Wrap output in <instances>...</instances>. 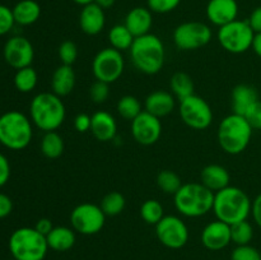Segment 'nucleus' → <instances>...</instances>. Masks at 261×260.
Here are the masks:
<instances>
[{"mask_svg":"<svg viewBox=\"0 0 261 260\" xmlns=\"http://www.w3.org/2000/svg\"><path fill=\"white\" fill-rule=\"evenodd\" d=\"M79 25L81 30L88 36H96L103 31L106 25V14L105 10L96 3L84 5L79 14Z\"/></svg>","mask_w":261,"mask_h":260,"instance_id":"a211bd4d","label":"nucleus"},{"mask_svg":"<svg viewBox=\"0 0 261 260\" xmlns=\"http://www.w3.org/2000/svg\"><path fill=\"white\" fill-rule=\"evenodd\" d=\"M140 217L148 224H157L165 217V209L157 199H148L140 206Z\"/></svg>","mask_w":261,"mask_h":260,"instance_id":"473e14b6","label":"nucleus"},{"mask_svg":"<svg viewBox=\"0 0 261 260\" xmlns=\"http://www.w3.org/2000/svg\"><path fill=\"white\" fill-rule=\"evenodd\" d=\"M89 96L94 103H105L110 97V84L96 81L89 88Z\"/></svg>","mask_w":261,"mask_h":260,"instance_id":"e433bc0d","label":"nucleus"},{"mask_svg":"<svg viewBox=\"0 0 261 260\" xmlns=\"http://www.w3.org/2000/svg\"><path fill=\"white\" fill-rule=\"evenodd\" d=\"M134 38L135 37L125 24H115L109 31V41L111 43V47L116 48L121 53L130 50L133 42H134Z\"/></svg>","mask_w":261,"mask_h":260,"instance_id":"c85d7f7f","label":"nucleus"},{"mask_svg":"<svg viewBox=\"0 0 261 260\" xmlns=\"http://www.w3.org/2000/svg\"><path fill=\"white\" fill-rule=\"evenodd\" d=\"M254 130H261V101L255 102L244 115Z\"/></svg>","mask_w":261,"mask_h":260,"instance_id":"a19ab883","label":"nucleus"},{"mask_svg":"<svg viewBox=\"0 0 261 260\" xmlns=\"http://www.w3.org/2000/svg\"><path fill=\"white\" fill-rule=\"evenodd\" d=\"M116 110L122 119L129 120V121H133L143 111L140 101L132 94L122 96L117 102Z\"/></svg>","mask_w":261,"mask_h":260,"instance_id":"2f4dec72","label":"nucleus"},{"mask_svg":"<svg viewBox=\"0 0 261 260\" xmlns=\"http://www.w3.org/2000/svg\"><path fill=\"white\" fill-rule=\"evenodd\" d=\"M239 15L236 0H209L206 5V18L212 24L222 27L233 22Z\"/></svg>","mask_w":261,"mask_h":260,"instance_id":"f3484780","label":"nucleus"},{"mask_svg":"<svg viewBox=\"0 0 261 260\" xmlns=\"http://www.w3.org/2000/svg\"><path fill=\"white\" fill-rule=\"evenodd\" d=\"M75 71L71 65H64L55 69L51 76V89L59 97H65L73 92L75 87Z\"/></svg>","mask_w":261,"mask_h":260,"instance_id":"5701e85b","label":"nucleus"},{"mask_svg":"<svg viewBox=\"0 0 261 260\" xmlns=\"http://www.w3.org/2000/svg\"><path fill=\"white\" fill-rule=\"evenodd\" d=\"M38 83L37 71L32 66L18 69L14 75V86L22 93H30Z\"/></svg>","mask_w":261,"mask_h":260,"instance_id":"7c9ffc66","label":"nucleus"},{"mask_svg":"<svg viewBox=\"0 0 261 260\" xmlns=\"http://www.w3.org/2000/svg\"><path fill=\"white\" fill-rule=\"evenodd\" d=\"M252 133L254 129L249 124L246 117L244 115L232 112L219 122L217 139L224 152L236 155L249 147Z\"/></svg>","mask_w":261,"mask_h":260,"instance_id":"39448f33","label":"nucleus"},{"mask_svg":"<svg viewBox=\"0 0 261 260\" xmlns=\"http://www.w3.org/2000/svg\"><path fill=\"white\" fill-rule=\"evenodd\" d=\"M92 117L87 114H78L74 119V127L79 133H87L91 130Z\"/></svg>","mask_w":261,"mask_h":260,"instance_id":"79ce46f5","label":"nucleus"},{"mask_svg":"<svg viewBox=\"0 0 261 260\" xmlns=\"http://www.w3.org/2000/svg\"><path fill=\"white\" fill-rule=\"evenodd\" d=\"M125 69V59L121 51L114 47L102 48L96 54L92 61V71L96 81L114 83L122 75Z\"/></svg>","mask_w":261,"mask_h":260,"instance_id":"9d476101","label":"nucleus"},{"mask_svg":"<svg viewBox=\"0 0 261 260\" xmlns=\"http://www.w3.org/2000/svg\"><path fill=\"white\" fill-rule=\"evenodd\" d=\"M176 97L167 91H154L145 98L144 109L157 117H165L175 110Z\"/></svg>","mask_w":261,"mask_h":260,"instance_id":"412c9836","label":"nucleus"},{"mask_svg":"<svg viewBox=\"0 0 261 260\" xmlns=\"http://www.w3.org/2000/svg\"><path fill=\"white\" fill-rule=\"evenodd\" d=\"M40 148L46 158L55 160L63 154L65 144H64L63 137L58 132H47L43 134L42 139H41Z\"/></svg>","mask_w":261,"mask_h":260,"instance_id":"bb28decb","label":"nucleus"},{"mask_svg":"<svg viewBox=\"0 0 261 260\" xmlns=\"http://www.w3.org/2000/svg\"><path fill=\"white\" fill-rule=\"evenodd\" d=\"M201 242L211 251L226 249L232 242L231 226L219 219L209 222L201 231Z\"/></svg>","mask_w":261,"mask_h":260,"instance_id":"dca6fc26","label":"nucleus"},{"mask_svg":"<svg viewBox=\"0 0 261 260\" xmlns=\"http://www.w3.org/2000/svg\"><path fill=\"white\" fill-rule=\"evenodd\" d=\"M30 117L19 111H8L0 116V144L13 150L28 147L33 137Z\"/></svg>","mask_w":261,"mask_h":260,"instance_id":"423d86ee","label":"nucleus"},{"mask_svg":"<svg viewBox=\"0 0 261 260\" xmlns=\"http://www.w3.org/2000/svg\"><path fill=\"white\" fill-rule=\"evenodd\" d=\"M9 251L15 260H43L47 255L46 236L35 227H20L9 237Z\"/></svg>","mask_w":261,"mask_h":260,"instance_id":"0eeeda50","label":"nucleus"},{"mask_svg":"<svg viewBox=\"0 0 261 260\" xmlns=\"http://www.w3.org/2000/svg\"><path fill=\"white\" fill-rule=\"evenodd\" d=\"M155 236L163 246L178 250L189 241V228L177 216H165L155 224Z\"/></svg>","mask_w":261,"mask_h":260,"instance_id":"ddd939ff","label":"nucleus"},{"mask_svg":"<svg viewBox=\"0 0 261 260\" xmlns=\"http://www.w3.org/2000/svg\"><path fill=\"white\" fill-rule=\"evenodd\" d=\"M46 240H47L48 249L58 252L69 251L75 245V231L71 227L66 226L54 227L53 231L46 236Z\"/></svg>","mask_w":261,"mask_h":260,"instance_id":"393cba45","label":"nucleus"},{"mask_svg":"<svg viewBox=\"0 0 261 260\" xmlns=\"http://www.w3.org/2000/svg\"><path fill=\"white\" fill-rule=\"evenodd\" d=\"M251 48L254 50V53L256 54L259 58H261V32L255 33V37H254V41H252Z\"/></svg>","mask_w":261,"mask_h":260,"instance_id":"09e8293b","label":"nucleus"},{"mask_svg":"<svg viewBox=\"0 0 261 260\" xmlns=\"http://www.w3.org/2000/svg\"><path fill=\"white\" fill-rule=\"evenodd\" d=\"M125 205H126L125 196L121 193H119V191H110V193H107L102 198L101 204H99V206L103 211V213L106 214V217L119 216V214L124 212Z\"/></svg>","mask_w":261,"mask_h":260,"instance_id":"c756f323","label":"nucleus"},{"mask_svg":"<svg viewBox=\"0 0 261 260\" xmlns=\"http://www.w3.org/2000/svg\"><path fill=\"white\" fill-rule=\"evenodd\" d=\"M124 24L132 32L134 37L144 36L150 33V28L153 25V15L149 8L135 7L125 17Z\"/></svg>","mask_w":261,"mask_h":260,"instance_id":"aec40b11","label":"nucleus"},{"mask_svg":"<svg viewBox=\"0 0 261 260\" xmlns=\"http://www.w3.org/2000/svg\"><path fill=\"white\" fill-rule=\"evenodd\" d=\"M132 135L142 145H152L162 135V122L160 117L143 110L132 121Z\"/></svg>","mask_w":261,"mask_h":260,"instance_id":"4468645a","label":"nucleus"},{"mask_svg":"<svg viewBox=\"0 0 261 260\" xmlns=\"http://www.w3.org/2000/svg\"><path fill=\"white\" fill-rule=\"evenodd\" d=\"M12 10L15 23L19 25L33 24L41 15V7L35 0H20Z\"/></svg>","mask_w":261,"mask_h":260,"instance_id":"a878e982","label":"nucleus"},{"mask_svg":"<svg viewBox=\"0 0 261 260\" xmlns=\"http://www.w3.org/2000/svg\"><path fill=\"white\" fill-rule=\"evenodd\" d=\"M178 114L181 120L194 130L206 129L213 121V110L211 105L195 93L181 99Z\"/></svg>","mask_w":261,"mask_h":260,"instance_id":"9b49d317","label":"nucleus"},{"mask_svg":"<svg viewBox=\"0 0 261 260\" xmlns=\"http://www.w3.org/2000/svg\"><path fill=\"white\" fill-rule=\"evenodd\" d=\"M157 185L161 190L168 195H175L178 191V189L182 186L180 176L176 172L170 170L161 171L157 175Z\"/></svg>","mask_w":261,"mask_h":260,"instance_id":"f704fd0d","label":"nucleus"},{"mask_svg":"<svg viewBox=\"0 0 261 260\" xmlns=\"http://www.w3.org/2000/svg\"><path fill=\"white\" fill-rule=\"evenodd\" d=\"M231 239L236 246L250 245L254 239V227L249 221H241L231 226Z\"/></svg>","mask_w":261,"mask_h":260,"instance_id":"72a5a7b5","label":"nucleus"},{"mask_svg":"<svg viewBox=\"0 0 261 260\" xmlns=\"http://www.w3.org/2000/svg\"><path fill=\"white\" fill-rule=\"evenodd\" d=\"M255 32L247 20L236 19L219 27L217 40L219 45L231 54H244L250 50L254 41Z\"/></svg>","mask_w":261,"mask_h":260,"instance_id":"6e6552de","label":"nucleus"},{"mask_svg":"<svg viewBox=\"0 0 261 260\" xmlns=\"http://www.w3.org/2000/svg\"><path fill=\"white\" fill-rule=\"evenodd\" d=\"M12 260H15V259H12Z\"/></svg>","mask_w":261,"mask_h":260,"instance_id":"603ef678","label":"nucleus"},{"mask_svg":"<svg viewBox=\"0 0 261 260\" xmlns=\"http://www.w3.org/2000/svg\"><path fill=\"white\" fill-rule=\"evenodd\" d=\"M3 55L8 65L18 70L31 66L35 59V48L28 38L23 36H13L5 42Z\"/></svg>","mask_w":261,"mask_h":260,"instance_id":"2eb2a0df","label":"nucleus"},{"mask_svg":"<svg viewBox=\"0 0 261 260\" xmlns=\"http://www.w3.org/2000/svg\"><path fill=\"white\" fill-rule=\"evenodd\" d=\"M181 0H147V5L152 13L158 14H166L180 5Z\"/></svg>","mask_w":261,"mask_h":260,"instance_id":"58836bf2","label":"nucleus"},{"mask_svg":"<svg viewBox=\"0 0 261 260\" xmlns=\"http://www.w3.org/2000/svg\"><path fill=\"white\" fill-rule=\"evenodd\" d=\"M229 180L231 176L227 168L216 163L205 166L200 172V183L213 193L227 188L229 185Z\"/></svg>","mask_w":261,"mask_h":260,"instance_id":"4be33fe9","label":"nucleus"},{"mask_svg":"<svg viewBox=\"0 0 261 260\" xmlns=\"http://www.w3.org/2000/svg\"><path fill=\"white\" fill-rule=\"evenodd\" d=\"M13 211V201L5 194L0 193V218H5Z\"/></svg>","mask_w":261,"mask_h":260,"instance_id":"c03bdc74","label":"nucleus"},{"mask_svg":"<svg viewBox=\"0 0 261 260\" xmlns=\"http://www.w3.org/2000/svg\"><path fill=\"white\" fill-rule=\"evenodd\" d=\"M231 98L234 114L245 115L255 102L259 101V93L256 88L250 84H239L232 91Z\"/></svg>","mask_w":261,"mask_h":260,"instance_id":"b1692460","label":"nucleus"},{"mask_svg":"<svg viewBox=\"0 0 261 260\" xmlns=\"http://www.w3.org/2000/svg\"><path fill=\"white\" fill-rule=\"evenodd\" d=\"M91 133L99 142H112L117 134V122L114 115L107 111H97L92 115Z\"/></svg>","mask_w":261,"mask_h":260,"instance_id":"6ab92c4d","label":"nucleus"},{"mask_svg":"<svg viewBox=\"0 0 261 260\" xmlns=\"http://www.w3.org/2000/svg\"><path fill=\"white\" fill-rule=\"evenodd\" d=\"M247 22L251 25V28L254 30L255 33L261 32V7H257L256 9L252 10Z\"/></svg>","mask_w":261,"mask_h":260,"instance_id":"a18cd8bd","label":"nucleus"},{"mask_svg":"<svg viewBox=\"0 0 261 260\" xmlns=\"http://www.w3.org/2000/svg\"><path fill=\"white\" fill-rule=\"evenodd\" d=\"M214 193L201 183L182 184L173 195L175 208L181 216L199 218L213 211Z\"/></svg>","mask_w":261,"mask_h":260,"instance_id":"20e7f679","label":"nucleus"},{"mask_svg":"<svg viewBox=\"0 0 261 260\" xmlns=\"http://www.w3.org/2000/svg\"><path fill=\"white\" fill-rule=\"evenodd\" d=\"M170 88L171 93L181 101V99L186 98V97L194 94V82L189 74L184 73V71H177L173 74L170 79Z\"/></svg>","mask_w":261,"mask_h":260,"instance_id":"cd10ccee","label":"nucleus"},{"mask_svg":"<svg viewBox=\"0 0 261 260\" xmlns=\"http://www.w3.org/2000/svg\"><path fill=\"white\" fill-rule=\"evenodd\" d=\"M252 201L242 189L237 186H227L214 193L213 212L217 219L232 224L246 221L251 214Z\"/></svg>","mask_w":261,"mask_h":260,"instance_id":"7ed1b4c3","label":"nucleus"},{"mask_svg":"<svg viewBox=\"0 0 261 260\" xmlns=\"http://www.w3.org/2000/svg\"><path fill=\"white\" fill-rule=\"evenodd\" d=\"M106 223V214L101 206L93 203H82L70 213L71 228L84 236H91L101 232Z\"/></svg>","mask_w":261,"mask_h":260,"instance_id":"f8f14e48","label":"nucleus"},{"mask_svg":"<svg viewBox=\"0 0 261 260\" xmlns=\"http://www.w3.org/2000/svg\"><path fill=\"white\" fill-rule=\"evenodd\" d=\"M129 53L135 69L147 75L160 73L165 65V43L153 33L135 37Z\"/></svg>","mask_w":261,"mask_h":260,"instance_id":"f257e3e1","label":"nucleus"},{"mask_svg":"<svg viewBox=\"0 0 261 260\" xmlns=\"http://www.w3.org/2000/svg\"><path fill=\"white\" fill-rule=\"evenodd\" d=\"M94 3H96L97 5H99L103 10H106L114 7L115 0H94Z\"/></svg>","mask_w":261,"mask_h":260,"instance_id":"8fccbe9b","label":"nucleus"},{"mask_svg":"<svg viewBox=\"0 0 261 260\" xmlns=\"http://www.w3.org/2000/svg\"><path fill=\"white\" fill-rule=\"evenodd\" d=\"M231 260H261V252L251 245L236 246L231 254Z\"/></svg>","mask_w":261,"mask_h":260,"instance_id":"4c0bfd02","label":"nucleus"},{"mask_svg":"<svg viewBox=\"0 0 261 260\" xmlns=\"http://www.w3.org/2000/svg\"><path fill=\"white\" fill-rule=\"evenodd\" d=\"M251 216L254 218L255 223L259 226V228H261V193L252 201Z\"/></svg>","mask_w":261,"mask_h":260,"instance_id":"de8ad7c7","label":"nucleus"},{"mask_svg":"<svg viewBox=\"0 0 261 260\" xmlns=\"http://www.w3.org/2000/svg\"><path fill=\"white\" fill-rule=\"evenodd\" d=\"M15 20L13 17V10L7 5L0 4V36L7 35L14 27Z\"/></svg>","mask_w":261,"mask_h":260,"instance_id":"ea45409f","label":"nucleus"},{"mask_svg":"<svg viewBox=\"0 0 261 260\" xmlns=\"http://www.w3.org/2000/svg\"><path fill=\"white\" fill-rule=\"evenodd\" d=\"M10 177V163L4 154L0 153V188L9 181Z\"/></svg>","mask_w":261,"mask_h":260,"instance_id":"37998d69","label":"nucleus"},{"mask_svg":"<svg viewBox=\"0 0 261 260\" xmlns=\"http://www.w3.org/2000/svg\"><path fill=\"white\" fill-rule=\"evenodd\" d=\"M73 2L75 3V4L84 7V5H88L91 4V3H94V0H73Z\"/></svg>","mask_w":261,"mask_h":260,"instance_id":"3c124183","label":"nucleus"},{"mask_svg":"<svg viewBox=\"0 0 261 260\" xmlns=\"http://www.w3.org/2000/svg\"><path fill=\"white\" fill-rule=\"evenodd\" d=\"M35 228L37 229L41 235H43V236H47V235L53 231L54 224H53V222H51V219L40 218L37 222H36Z\"/></svg>","mask_w":261,"mask_h":260,"instance_id":"49530a36","label":"nucleus"},{"mask_svg":"<svg viewBox=\"0 0 261 260\" xmlns=\"http://www.w3.org/2000/svg\"><path fill=\"white\" fill-rule=\"evenodd\" d=\"M59 59L64 65H73L78 59V46L73 41H64L59 46Z\"/></svg>","mask_w":261,"mask_h":260,"instance_id":"c9c22d12","label":"nucleus"},{"mask_svg":"<svg viewBox=\"0 0 261 260\" xmlns=\"http://www.w3.org/2000/svg\"><path fill=\"white\" fill-rule=\"evenodd\" d=\"M65 116V105L54 92H41L30 103L31 121L43 133L56 132L64 124Z\"/></svg>","mask_w":261,"mask_h":260,"instance_id":"f03ea898","label":"nucleus"},{"mask_svg":"<svg viewBox=\"0 0 261 260\" xmlns=\"http://www.w3.org/2000/svg\"><path fill=\"white\" fill-rule=\"evenodd\" d=\"M213 37L212 28L206 23L185 22L178 24L173 31V43L181 51H194L204 47Z\"/></svg>","mask_w":261,"mask_h":260,"instance_id":"1a4fd4ad","label":"nucleus"}]
</instances>
